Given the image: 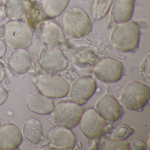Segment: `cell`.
I'll list each match as a JSON object with an SVG mask.
<instances>
[{
  "label": "cell",
  "instance_id": "obj_6",
  "mask_svg": "<svg viewBox=\"0 0 150 150\" xmlns=\"http://www.w3.org/2000/svg\"><path fill=\"white\" fill-rule=\"evenodd\" d=\"M83 112L81 105L73 101H61L54 105L52 118L56 125L71 129L79 123Z\"/></svg>",
  "mask_w": 150,
  "mask_h": 150
},
{
  "label": "cell",
  "instance_id": "obj_1",
  "mask_svg": "<svg viewBox=\"0 0 150 150\" xmlns=\"http://www.w3.org/2000/svg\"><path fill=\"white\" fill-rule=\"evenodd\" d=\"M63 31L72 38H80L89 34L92 29L90 17L84 10L78 7L67 9L61 21Z\"/></svg>",
  "mask_w": 150,
  "mask_h": 150
},
{
  "label": "cell",
  "instance_id": "obj_28",
  "mask_svg": "<svg viewBox=\"0 0 150 150\" xmlns=\"http://www.w3.org/2000/svg\"><path fill=\"white\" fill-rule=\"evenodd\" d=\"M7 46L4 41L0 39V58H2L6 55Z\"/></svg>",
  "mask_w": 150,
  "mask_h": 150
},
{
  "label": "cell",
  "instance_id": "obj_21",
  "mask_svg": "<svg viewBox=\"0 0 150 150\" xmlns=\"http://www.w3.org/2000/svg\"><path fill=\"white\" fill-rule=\"evenodd\" d=\"M26 11L24 0H6L5 6L6 16L10 21L18 20L21 18Z\"/></svg>",
  "mask_w": 150,
  "mask_h": 150
},
{
  "label": "cell",
  "instance_id": "obj_12",
  "mask_svg": "<svg viewBox=\"0 0 150 150\" xmlns=\"http://www.w3.org/2000/svg\"><path fill=\"white\" fill-rule=\"evenodd\" d=\"M96 109L99 115L107 122H116L122 115V106L115 96L109 93L103 95L98 101Z\"/></svg>",
  "mask_w": 150,
  "mask_h": 150
},
{
  "label": "cell",
  "instance_id": "obj_31",
  "mask_svg": "<svg viewBox=\"0 0 150 150\" xmlns=\"http://www.w3.org/2000/svg\"><path fill=\"white\" fill-rule=\"evenodd\" d=\"M97 143L94 139H93L92 141L90 142V144H88L86 147L87 150H95L97 149Z\"/></svg>",
  "mask_w": 150,
  "mask_h": 150
},
{
  "label": "cell",
  "instance_id": "obj_4",
  "mask_svg": "<svg viewBox=\"0 0 150 150\" xmlns=\"http://www.w3.org/2000/svg\"><path fill=\"white\" fill-rule=\"evenodd\" d=\"M150 97L149 86L132 81L127 84L123 91L120 102L126 109L139 111L147 104Z\"/></svg>",
  "mask_w": 150,
  "mask_h": 150
},
{
  "label": "cell",
  "instance_id": "obj_18",
  "mask_svg": "<svg viewBox=\"0 0 150 150\" xmlns=\"http://www.w3.org/2000/svg\"><path fill=\"white\" fill-rule=\"evenodd\" d=\"M69 56L72 61L80 67L95 66L100 60L92 48L88 46L74 47L70 51Z\"/></svg>",
  "mask_w": 150,
  "mask_h": 150
},
{
  "label": "cell",
  "instance_id": "obj_19",
  "mask_svg": "<svg viewBox=\"0 0 150 150\" xmlns=\"http://www.w3.org/2000/svg\"><path fill=\"white\" fill-rule=\"evenodd\" d=\"M23 132L26 139L29 142L38 144L42 136V125L37 118H29L23 124Z\"/></svg>",
  "mask_w": 150,
  "mask_h": 150
},
{
  "label": "cell",
  "instance_id": "obj_11",
  "mask_svg": "<svg viewBox=\"0 0 150 150\" xmlns=\"http://www.w3.org/2000/svg\"><path fill=\"white\" fill-rule=\"evenodd\" d=\"M41 69L48 74H55L67 68L68 61L64 52L58 48L46 51L40 60Z\"/></svg>",
  "mask_w": 150,
  "mask_h": 150
},
{
  "label": "cell",
  "instance_id": "obj_7",
  "mask_svg": "<svg viewBox=\"0 0 150 150\" xmlns=\"http://www.w3.org/2000/svg\"><path fill=\"white\" fill-rule=\"evenodd\" d=\"M96 76L106 83L117 82L122 77L124 67L121 61L110 57L100 59L95 65L93 70Z\"/></svg>",
  "mask_w": 150,
  "mask_h": 150
},
{
  "label": "cell",
  "instance_id": "obj_8",
  "mask_svg": "<svg viewBox=\"0 0 150 150\" xmlns=\"http://www.w3.org/2000/svg\"><path fill=\"white\" fill-rule=\"evenodd\" d=\"M79 122L81 133L88 139H99L104 132L105 121L94 109L89 108L83 112Z\"/></svg>",
  "mask_w": 150,
  "mask_h": 150
},
{
  "label": "cell",
  "instance_id": "obj_9",
  "mask_svg": "<svg viewBox=\"0 0 150 150\" xmlns=\"http://www.w3.org/2000/svg\"><path fill=\"white\" fill-rule=\"evenodd\" d=\"M46 141L51 149L72 150L76 143V137L71 129L56 125L47 132Z\"/></svg>",
  "mask_w": 150,
  "mask_h": 150
},
{
  "label": "cell",
  "instance_id": "obj_30",
  "mask_svg": "<svg viewBox=\"0 0 150 150\" xmlns=\"http://www.w3.org/2000/svg\"><path fill=\"white\" fill-rule=\"evenodd\" d=\"M5 29H6V25L1 20H0V39L4 37Z\"/></svg>",
  "mask_w": 150,
  "mask_h": 150
},
{
  "label": "cell",
  "instance_id": "obj_20",
  "mask_svg": "<svg viewBox=\"0 0 150 150\" xmlns=\"http://www.w3.org/2000/svg\"><path fill=\"white\" fill-rule=\"evenodd\" d=\"M70 0H41L44 13L51 18L58 16L65 10Z\"/></svg>",
  "mask_w": 150,
  "mask_h": 150
},
{
  "label": "cell",
  "instance_id": "obj_17",
  "mask_svg": "<svg viewBox=\"0 0 150 150\" xmlns=\"http://www.w3.org/2000/svg\"><path fill=\"white\" fill-rule=\"evenodd\" d=\"M134 0H115L111 7L110 16L115 23L129 21L133 14Z\"/></svg>",
  "mask_w": 150,
  "mask_h": 150
},
{
  "label": "cell",
  "instance_id": "obj_16",
  "mask_svg": "<svg viewBox=\"0 0 150 150\" xmlns=\"http://www.w3.org/2000/svg\"><path fill=\"white\" fill-rule=\"evenodd\" d=\"M26 107L36 114L48 115L51 114L54 107L53 101L41 93H35L28 97Z\"/></svg>",
  "mask_w": 150,
  "mask_h": 150
},
{
  "label": "cell",
  "instance_id": "obj_14",
  "mask_svg": "<svg viewBox=\"0 0 150 150\" xmlns=\"http://www.w3.org/2000/svg\"><path fill=\"white\" fill-rule=\"evenodd\" d=\"M42 38L47 44L53 48H58L65 42L62 28L52 21H46L43 24Z\"/></svg>",
  "mask_w": 150,
  "mask_h": 150
},
{
  "label": "cell",
  "instance_id": "obj_23",
  "mask_svg": "<svg viewBox=\"0 0 150 150\" xmlns=\"http://www.w3.org/2000/svg\"><path fill=\"white\" fill-rule=\"evenodd\" d=\"M130 145L128 142L119 139H109L102 143L100 149L102 150H129Z\"/></svg>",
  "mask_w": 150,
  "mask_h": 150
},
{
  "label": "cell",
  "instance_id": "obj_3",
  "mask_svg": "<svg viewBox=\"0 0 150 150\" xmlns=\"http://www.w3.org/2000/svg\"><path fill=\"white\" fill-rule=\"evenodd\" d=\"M33 38V30L23 21H11L6 25L4 42L10 49H27L32 44Z\"/></svg>",
  "mask_w": 150,
  "mask_h": 150
},
{
  "label": "cell",
  "instance_id": "obj_24",
  "mask_svg": "<svg viewBox=\"0 0 150 150\" xmlns=\"http://www.w3.org/2000/svg\"><path fill=\"white\" fill-rule=\"evenodd\" d=\"M134 131L128 125L122 123L118 125L113 131L114 137L120 140H124L133 134Z\"/></svg>",
  "mask_w": 150,
  "mask_h": 150
},
{
  "label": "cell",
  "instance_id": "obj_22",
  "mask_svg": "<svg viewBox=\"0 0 150 150\" xmlns=\"http://www.w3.org/2000/svg\"><path fill=\"white\" fill-rule=\"evenodd\" d=\"M114 0H93L90 7L93 22L100 21L108 13Z\"/></svg>",
  "mask_w": 150,
  "mask_h": 150
},
{
  "label": "cell",
  "instance_id": "obj_26",
  "mask_svg": "<svg viewBox=\"0 0 150 150\" xmlns=\"http://www.w3.org/2000/svg\"><path fill=\"white\" fill-rule=\"evenodd\" d=\"M146 144L141 140H134L132 143V146H130V150H146Z\"/></svg>",
  "mask_w": 150,
  "mask_h": 150
},
{
  "label": "cell",
  "instance_id": "obj_5",
  "mask_svg": "<svg viewBox=\"0 0 150 150\" xmlns=\"http://www.w3.org/2000/svg\"><path fill=\"white\" fill-rule=\"evenodd\" d=\"M32 81L41 93L50 98H64L70 90V84L65 79L53 74H37Z\"/></svg>",
  "mask_w": 150,
  "mask_h": 150
},
{
  "label": "cell",
  "instance_id": "obj_2",
  "mask_svg": "<svg viewBox=\"0 0 150 150\" xmlns=\"http://www.w3.org/2000/svg\"><path fill=\"white\" fill-rule=\"evenodd\" d=\"M140 34V29L136 23L126 22L120 23L113 30L110 41L116 50L129 52L137 48Z\"/></svg>",
  "mask_w": 150,
  "mask_h": 150
},
{
  "label": "cell",
  "instance_id": "obj_29",
  "mask_svg": "<svg viewBox=\"0 0 150 150\" xmlns=\"http://www.w3.org/2000/svg\"><path fill=\"white\" fill-rule=\"evenodd\" d=\"M6 74V68L3 64L0 62V83L5 79Z\"/></svg>",
  "mask_w": 150,
  "mask_h": 150
},
{
  "label": "cell",
  "instance_id": "obj_25",
  "mask_svg": "<svg viewBox=\"0 0 150 150\" xmlns=\"http://www.w3.org/2000/svg\"><path fill=\"white\" fill-rule=\"evenodd\" d=\"M150 53L146 56L141 65V68L143 70L144 74L148 79H150Z\"/></svg>",
  "mask_w": 150,
  "mask_h": 150
},
{
  "label": "cell",
  "instance_id": "obj_13",
  "mask_svg": "<svg viewBox=\"0 0 150 150\" xmlns=\"http://www.w3.org/2000/svg\"><path fill=\"white\" fill-rule=\"evenodd\" d=\"M22 140L21 131L16 125L8 123L0 127V149H17L21 145Z\"/></svg>",
  "mask_w": 150,
  "mask_h": 150
},
{
  "label": "cell",
  "instance_id": "obj_15",
  "mask_svg": "<svg viewBox=\"0 0 150 150\" xmlns=\"http://www.w3.org/2000/svg\"><path fill=\"white\" fill-rule=\"evenodd\" d=\"M8 64L13 71L18 74H24L31 68L32 56L26 49L14 50L10 55Z\"/></svg>",
  "mask_w": 150,
  "mask_h": 150
},
{
  "label": "cell",
  "instance_id": "obj_27",
  "mask_svg": "<svg viewBox=\"0 0 150 150\" xmlns=\"http://www.w3.org/2000/svg\"><path fill=\"white\" fill-rule=\"evenodd\" d=\"M8 97L7 90L2 87H0V105L5 103Z\"/></svg>",
  "mask_w": 150,
  "mask_h": 150
},
{
  "label": "cell",
  "instance_id": "obj_10",
  "mask_svg": "<svg viewBox=\"0 0 150 150\" xmlns=\"http://www.w3.org/2000/svg\"><path fill=\"white\" fill-rule=\"evenodd\" d=\"M94 80L88 75L81 76L75 80L70 86V96L74 102L80 105L86 103L96 91Z\"/></svg>",
  "mask_w": 150,
  "mask_h": 150
}]
</instances>
